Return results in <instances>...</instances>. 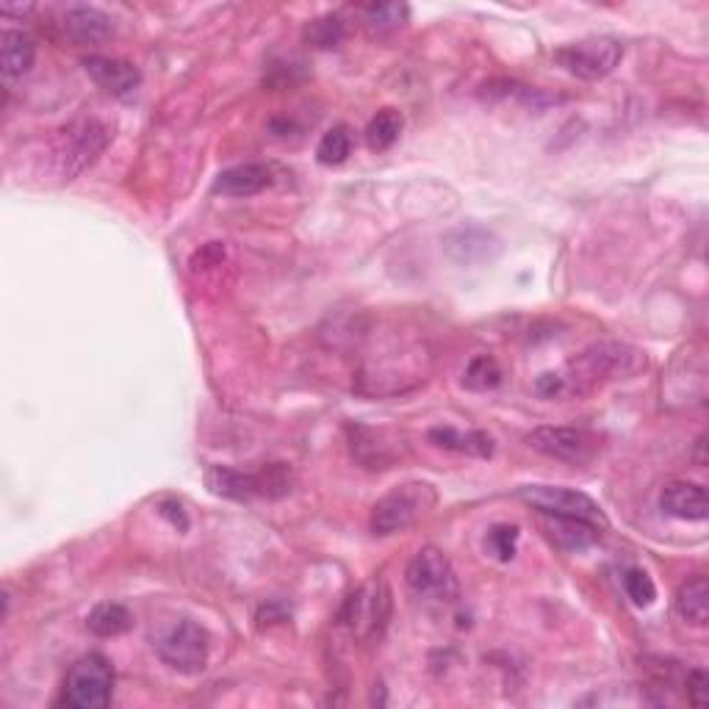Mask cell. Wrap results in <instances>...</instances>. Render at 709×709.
<instances>
[{"mask_svg": "<svg viewBox=\"0 0 709 709\" xmlns=\"http://www.w3.org/2000/svg\"><path fill=\"white\" fill-rule=\"evenodd\" d=\"M206 485L214 496L234 499V502H249V499L260 496L258 472L247 474L230 466H211L206 472Z\"/></svg>", "mask_w": 709, "mask_h": 709, "instance_id": "cell-17", "label": "cell"}, {"mask_svg": "<svg viewBox=\"0 0 709 709\" xmlns=\"http://www.w3.org/2000/svg\"><path fill=\"white\" fill-rule=\"evenodd\" d=\"M275 184V173L269 164H238V167L225 169L214 180V191L225 197H253Z\"/></svg>", "mask_w": 709, "mask_h": 709, "instance_id": "cell-14", "label": "cell"}, {"mask_svg": "<svg viewBox=\"0 0 709 709\" xmlns=\"http://www.w3.org/2000/svg\"><path fill=\"white\" fill-rule=\"evenodd\" d=\"M491 247H496L493 236L480 228H461L446 238V249L461 264H476V260L491 258Z\"/></svg>", "mask_w": 709, "mask_h": 709, "instance_id": "cell-19", "label": "cell"}, {"mask_svg": "<svg viewBox=\"0 0 709 709\" xmlns=\"http://www.w3.org/2000/svg\"><path fill=\"white\" fill-rule=\"evenodd\" d=\"M344 33H347V22H344V17L342 14H325V17H316V20H311L308 26H305L303 37H305V42L311 45V48L331 50V48H336L338 42H342Z\"/></svg>", "mask_w": 709, "mask_h": 709, "instance_id": "cell-24", "label": "cell"}, {"mask_svg": "<svg viewBox=\"0 0 709 709\" xmlns=\"http://www.w3.org/2000/svg\"><path fill=\"white\" fill-rule=\"evenodd\" d=\"M115 693V668L104 654H87L65 679V705L72 709H104Z\"/></svg>", "mask_w": 709, "mask_h": 709, "instance_id": "cell-4", "label": "cell"}, {"mask_svg": "<svg viewBox=\"0 0 709 709\" xmlns=\"http://www.w3.org/2000/svg\"><path fill=\"white\" fill-rule=\"evenodd\" d=\"M405 582L413 593L424 595V599L452 601L457 595L455 569H452L450 558L435 546H424L413 554L405 569Z\"/></svg>", "mask_w": 709, "mask_h": 709, "instance_id": "cell-9", "label": "cell"}, {"mask_svg": "<svg viewBox=\"0 0 709 709\" xmlns=\"http://www.w3.org/2000/svg\"><path fill=\"white\" fill-rule=\"evenodd\" d=\"M388 591L385 585L377 588H363L357 591L353 599L344 607V623H347L353 632H366V634H377L380 629L388 621Z\"/></svg>", "mask_w": 709, "mask_h": 709, "instance_id": "cell-10", "label": "cell"}, {"mask_svg": "<svg viewBox=\"0 0 709 709\" xmlns=\"http://www.w3.org/2000/svg\"><path fill=\"white\" fill-rule=\"evenodd\" d=\"M83 67H87L89 78L115 98H128L141 83L139 67L134 61L115 59V56H89L83 59Z\"/></svg>", "mask_w": 709, "mask_h": 709, "instance_id": "cell-11", "label": "cell"}, {"mask_svg": "<svg viewBox=\"0 0 709 709\" xmlns=\"http://www.w3.org/2000/svg\"><path fill=\"white\" fill-rule=\"evenodd\" d=\"M502 383V366L491 355H474L463 372V385L469 391H491Z\"/></svg>", "mask_w": 709, "mask_h": 709, "instance_id": "cell-26", "label": "cell"}, {"mask_svg": "<svg viewBox=\"0 0 709 709\" xmlns=\"http://www.w3.org/2000/svg\"><path fill=\"white\" fill-rule=\"evenodd\" d=\"M349 152H353V134H349L347 125H336L319 139L316 161L325 164V167H338V164L347 161Z\"/></svg>", "mask_w": 709, "mask_h": 709, "instance_id": "cell-25", "label": "cell"}, {"mask_svg": "<svg viewBox=\"0 0 709 709\" xmlns=\"http://www.w3.org/2000/svg\"><path fill=\"white\" fill-rule=\"evenodd\" d=\"M33 59H37V42L31 33L17 31V28H6L0 33V70L6 81L26 76L33 67Z\"/></svg>", "mask_w": 709, "mask_h": 709, "instance_id": "cell-16", "label": "cell"}, {"mask_svg": "<svg viewBox=\"0 0 709 709\" xmlns=\"http://www.w3.org/2000/svg\"><path fill=\"white\" fill-rule=\"evenodd\" d=\"M526 446L552 461L585 466L601 450V439L585 427H535L526 435Z\"/></svg>", "mask_w": 709, "mask_h": 709, "instance_id": "cell-7", "label": "cell"}, {"mask_svg": "<svg viewBox=\"0 0 709 709\" xmlns=\"http://www.w3.org/2000/svg\"><path fill=\"white\" fill-rule=\"evenodd\" d=\"M89 632L98 634V638H117V634H125L130 627H134V616L125 604H117V601H104V604L95 607L87 618Z\"/></svg>", "mask_w": 709, "mask_h": 709, "instance_id": "cell-21", "label": "cell"}, {"mask_svg": "<svg viewBox=\"0 0 709 709\" xmlns=\"http://www.w3.org/2000/svg\"><path fill=\"white\" fill-rule=\"evenodd\" d=\"M402 128H405V117L396 109H380L377 115L372 117V122L366 125V145L372 150H388L394 147V141L400 139Z\"/></svg>", "mask_w": 709, "mask_h": 709, "instance_id": "cell-22", "label": "cell"}, {"mask_svg": "<svg viewBox=\"0 0 709 709\" xmlns=\"http://www.w3.org/2000/svg\"><path fill=\"white\" fill-rule=\"evenodd\" d=\"M623 591L632 599L634 607H651L657 599V585L643 569H627L621 577Z\"/></svg>", "mask_w": 709, "mask_h": 709, "instance_id": "cell-27", "label": "cell"}, {"mask_svg": "<svg viewBox=\"0 0 709 709\" xmlns=\"http://www.w3.org/2000/svg\"><path fill=\"white\" fill-rule=\"evenodd\" d=\"M61 31L76 45H98L111 37L115 22L106 11L95 9V6H70L61 17Z\"/></svg>", "mask_w": 709, "mask_h": 709, "instance_id": "cell-12", "label": "cell"}, {"mask_svg": "<svg viewBox=\"0 0 709 709\" xmlns=\"http://www.w3.org/2000/svg\"><path fill=\"white\" fill-rule=\"evenodd\" d=\"M660 508L682 521H705L709 515L707 488L699 482H668L660 493Z\"/></svg>", "mask_w": 709, "mask_h": 709, "instance_id": "cell-13", "label": "cell"}, {"mask_svg": "<svg viewBox=\"0 0 709 709\" xmlns=\"http://www.w3.org/2000/svg\"><path fill=\"white\" fill-rule=\"evenodd\" d=\"M541 530L563 552H585L599 541V526L580 519H563V515L541 513Z\"/></svg>", "mask_w": 709, "mask_h": 709, "instance_id": "cell-15", "label": "cell"}, {"mask_svg": "<svg viewBox=\"0 0 709 709\" xmlns=\"http://www.w3.org/2000/svg\"><path fill=\"white\" fill-rule=\"evenodd\" d=\"M223 260H225V244L211 242V244H206L203 249H197L189 266H191V272H206V269H214V266H219Z\"/></svg>", "mask_w": 709, "mask_h": 709, "instance_id": "cell-29", "label": "cell"}, {"mask_svg": "<svg viewBox=\"0 0 709 709\" xmlns=\"http://www.w3.org/2000/svg\"><path fill=\"white\" fill-rule=\"evenodd\" d=\"M439 502V493L430 482H405V485H396L380 499L372 508V526L374 535H396V532L407 530V526L416 524L424 513L435 508Z\"/></svg>", "mask_w": 709, "mask_h": 709, "instance_id": "cell-2", "label": "cell"}, {"mask_svg": "<svg viewBox=\"0 0 709 709\" xmlns=\"http://www.w3.org/2000/svg\"><path fill=\"white\" fill-rule=\"evenodd\" d=\"M156 651L164 666L184 673V677H195V673L206 671L211 638H208V632L200 623L184 618V621H178L161 634V640L156 643Z\"/></svg>", "mask_w": 709, "mask_h": 709, "instance_id": "cell-6", "label": "cell"}, {"mask_svg": "<svg viewBox=\"0 0 709 709\" xmlns=\"http://www.w3.org/2000/svg\"><path fill=\"white\" fill-rule=\"evenodd\" d=\"M707 671H701V668H696V671L688 673V682H685V688H688V701L696 707H705L707 705Z\"/></svg>", "mask_w": 709, "mask_h": 709, "instance_id": "cell-30", "label": "cell"}, {"mask_svg": "<svg viewBox=\"0 0 709 709\" xmlns=\"http://www.w3.org/2000/svg\"><path fill=\"white\" fill-rule=\"evenodd\" d=\"M554 65L580 81H601L610 76L623 59V48L612 37H588L554 50Z\"/></svg>", "mask_w": 709, "mask_h": 709, "instance_id": "cell-3", "label": "cell"}, {"mask_svg": "<svg viewBox=\"0 0 709 709\" xmlns=\"http://www.w3.org/2000/svg\"><path fill=\"white\" fill-rule=\"evenodd\" d=\"M649 368V355L623 342H601L577 355L560 374L563 394H591L610 380L638 377Z\"/></svg>", "mask_w": 709, "mask_h": 709, "instance_id": "cell-1", "label": "cell"}, {"mask_svg": "<svg viewBox=\"0 0 709 709\" xmlns=\"http://www.w3.org/2000/svg\"><path fill=\"white\" fill-rule=\"evenodd\" d=\"M677 612L693 627H707L709 621V585L707 577H693L677 591Z\"/></svg>", "mask_w": 709, "mask_h": 709, "instance_id": "cell-20", "label": "cell"}, {"mask_svg": "<svg viewBox=\"0 0 709 709\" xmlns=\"http://www.w3.org/2000/svg\"><path fill=\"white\" fill-rule=\"evenodd\" d=\"M430 444L446 452H461V455L472 457H491L493 455V439L480 433V430H457V427H433L427 433Z\"/></svg>", "mask_w": 709, "mask_h": 709, "instance_id": "cell-18", "label": "cell"}, {"mask_svg": "<svg viewBox=\"0 0 709 709\" xmlns=\"http://www.w3.org/2000/svg\"><path fill=\"white\" fill-rule=\"evenodd\" d=\"M158 513H161L164 519H169V524L178 526L180 532L189 530V519H186V510L178 499H161V502H158Z\"/></svg>", "mask_w": 709, "mask_h": 709, "instance_id": "cell-31", "label": "cell"}, {"mask_svg": "<svg viewBox=\"0 0 709 709\" xmlns=\"http://www.w3.org/2000/svg\"><path fill=\"white\" fill-rule=\"evenodd\" d=\"M111 130L98 119H78L61 130L56 141V156H59V169L65 180H72L83 169L92 167L100 152L109 147Z\"/></svg>", "mask_w": 709, "mask_h": 709, "instance_id": "cell-5", "label": "cell"}, {"mask_svg": "<svg viewBox=\"0 0 709 709\" xmlns=\"http://www.w3.org/2000/svg\"><path fill=\"white\" fill-rule=\"evenodd\" d=\"M407 14H411V9L405 3H368L361 9L363 26L372 33L396 31V28L405 26Z\"/></svg>", "mask_w": 709, "mask_h": 709, "instance_id": "cell-23", "label": "cell"}, {"mask_svg": "<svg viewBox=\"0 0 709 709\" xmlns=\"http://www.w3.org/2000/svg\"><path fill=\"white\" fill-rule=\"evenodd\" d=\"M521 502L530 504L532 510L546 515H563V519H580L588 524L604 526L607 519L599 504L588 493L571 491L563 485H524L519 488Z\"/></svg>", "mask_w": 709, "mask_h": 709, "instance_id": "cell-8", "label": "cell"}, {"mask_svg": "<svg viewBox=\"0 0 709 709\" xmlns=\"http://www.w3.org/2000/svg\"><path fill=\"white\" fill-rule=\"evenodd\" d=\"M519 526L513 524H496L488 530L485 546L491 549V554H496V560L508 563V560L515 558V549H519Z\"/></svg>", "mask_w": 709, "mask_h": 709, "instance_id": "cell-28", "label": "cell"}]
</instances>
